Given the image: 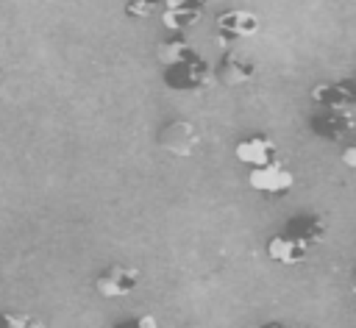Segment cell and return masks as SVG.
<instances>
[{
    "label": "cell",
    "instance_id": "1",
    "mask_svg": "<svg viewBox=\"0 0 356 328\" xmlns=\"http://www.w3.org/2000/svg\"><path fill=\"white\" fill-rule=\"evenodd\" d=\"M161 81L175 92H197V89H206L214 78H211V64L203 56H192L186 61L167 64L161 72Z\"/></svg>",
    "mask_w": 356,
    "mask_h": 328
},
{
    "label": "cell",
    "instance_id": "2",
    "mask_svg": "<svg viewBox=\"0 0 356 328\" xmlns=\"http://www.w3.org/2000/svg\"><path fill=\"white\" fill-rule=\"evenodd\" d=\"M261 22L253 11H245V8H228L222 14H217V22H214V39L222 50H231L234 42L239 39H248L253 33H259Z\"/></svg>",
    "mask_w": 356,
    "mask_h": 328
},
{
    "label": "cell",
    "instance_id": "3",
    "mask_svg": "<svg viewBox=\"0 0 356 328\" xmlns=\"http://www.w3.org/2000/svg\"><path fill=\"white\" fill-rule=\"evenodd\" d=\"M309 131L325 142H342L356 131V111H334L317 108L309 117Z\"/></svg>",
    "mask_w": 356,
    "mask_h": 328
},
{
    "label": "cell",
    "instance_id": "4",
    "mask_svg": "<svg viewBox=\"0 0 356 328\" xmlns=\"http://www.w3.org/2000/svg\"><path fill=\"white\" fill-rule=\"evenodd\" d=\"M139 270L131 264H108L97 278H95V292L100 297H128L139 286Z\"/></svg>",
    "mask_w": 356,
    "mask_h": 328
},
{
    "label": "cell",
    "instance_id": "5",
    "mask_svg": "<svg viewBox=\"0 0 356 328\" xmlns=\"http://www.w3.org/2000/svg\"><path fill=\"white\" fill-rule=\"evenodd\" d=\"M197 145H200V133L189 120H172L159 131V147H164L178 158L192 156Z\"/></svg>",
    "mask_w": 356,
    "mask_h": 328
},
{
    "label": "cell",
    "instance_id": "6",
    "mask_svg": "<svg viewBox=\"0 0 356 328\" xmlns=\"http://www.w3.org/2000/svg\"><path fill=\"white\" fill-rule=\"evenodd\" d=\"M211 78L225 86V89H234V86H242L248 81L256 78V64L250 58H242L236 56L234 50H222V56L214 61L211 67Z\"/></svg>",
    "mask_w": 356,
    "mask_h": 328
},
{
    "label": "cell",
    "instance_id": "7",
    "mask_svg": "<svg viewBox=\"0 0 356 328\" xmlns=\"http://www.w3.org/2000/svg\"><path fill=\"white\" fill-rule=\"evenodd\" d=\"M248 183H250V189L264 192V195H284L295 186V172L275 158L264 167H253L248 175Z\"/></svg>",
    "mask_w": 356,
    "mask_h": 328
},
{
    "label": "cell",
    "instance_id": "8",
    "mask_svg": "<svg viewBox=\"0 0 356 328\" xmlns=\"http://www.w3.org/2000/svg\"><path fill=\"white\" fill-rule=\"evenodd\" d=\"M234 156H236L239 164H248L250 170L253 167H264V164L278 158V142L270 139L267 133H248L245 139L236 142Z\"/></svg>",
    "mask_w": 356,
    "mask_h": 328
},
{
    "label": "cell",
    "instance_id": "9",
    "mask_svg": "<svg viewBox=\"0 0 356 328\" xmlns=\"http://www.w3.org/2000/svg\"><path fill=\"white\" fill-rule=\"evenodd\" d=\"M312 100L317 103V108L356 111V92H353V86L348 83V78L314 83V86H312Z\"/></svg>",
    "mask_w": 356,
    "mask_h": 328
},
{
    "label": "cell",
    "instance_id": "10",
    "mask_svg": "<svg viewBox=\"0 0 356 328\" xmlns=\"http://www.w3.org/2000/svg\"><path fill=\"white\" fill-rule=\"evenodd\" d=\"M267 250V259L273 264H281V267H298L309 259V247L300 245L298 239H292L289 233H273L264 245Z\"/></svg>",
    "mask_w": 356,
    "mask_h": 328
},
{
    "label": "cell",
    "instance_id": "11",
    "mask_svg": "<svg viewBox=\"0 0 356 328\" xmlns=\"http://www.w3.org/2000/svg\"><path fill=\"white\" fill-rule=\"evenodd\" d=\"M284 233H289L292 239H298L300 245H306V247L312 250L314 245H320V242L325 239L328 225H325V220H323L320 214H292V217L286 220Z\"/></svg>",
    "mask_w": 356,
    "mask_h": 328
},
{
    "label": "cell",
    "instance_id": "12",
    "mask_svg": "<svg viewBox=\"0 0 356 328\" xmlns=\"http://www.w3.org/2000/svg\"><path fill=\"white\" fill-rule=\"evenodd\" d=\"M203 6H206V0H200V3L197 0H170V6L164 8L161 19L172 33H184L203 14Z\"/></svg>",
    "mask_w": 356,
    "mask_h": 328
},
{
    "label": "cell",
    "instance_id": "13",
    "mask_svg": "<svg viewBox=\"0 0 356 328\" xmlns=\"http://www.w3.org/2000/svg\"><path fill=\"white\" fill-rule=\"evenodd\" d=\"M192 56H197V53H195V47L186 42L184 33H170L167 39H161V42L156 44V58H159L164 67H167V64L186 61V58H192Z\"/></svg>",
    "mask_w": 356,
    "mask_h": 328
},
{
    "label": "cell",
    "instance_id": "14",
    "mask_svg": "<svg viewBox=\"0 0 356 328\" xmlns=\"http://www.w3.org/2000/svg\"><path fill=\"white\" fill-rule=\"evenodd\" d=\"M0 328H44V322L28 311H0Z\"/></svg>",
    "mask_w": 356,
    "mask_h": 328
},
{
    "label": "cell",
    "instance_id": "15",
    "mask_svg": "<svg viewBox=\"0 0 356 328\" xmlns=\"http://www.w3.org/2000/svg\"><path fill=\"white\" fill-rule=\"evenodd\" d=\"M111 328H159V320L153 314H136V317H128V320L114 322Z\"/></svg>",
    "mask_w": 356,
    "mask_h": 328
},
{
    "label": "cell",
    "instance_id": "16",
    "mask_svg": "<svg viewBox=\"0 0 356 328\" xmlns=\"http://www.w3.org/2000/svg\"><path fill=\"white\" fill-rule=\"evenodd\" d=\"M342 164L350 167V170H356V145H348V147L342 150Z\"/></svg>",
    "mask_w": 356,
    "mask_h": 328
},
{
    "label": "cell",
    "instance_id": "17",
    "mask_svg": "<svg viewBox=\"0 0 356 328\" xmlns=\"http://www.w3.org/2000/svg\"><path fill=\"white\" fill-rule=\"evenodd\" d=\"M259 328H298V325H289V322H264V325H259Z\"/></svg>",
    "mask_w": 356,
    "mask_h": 328
},
{
    "label": "cell",
    "instance_id": "18",
    "mask_svg": "<svg viewBox=\"0 0 356 328\" xmlns=\"http://www.w3.org/2000/svg\"><path fill=\"white\" fill-rule=\"evenodd\" d=\"M350 292L356 295V267H353V278H350Z\"/></svg>",
    "mask_w": 356,
    "mask_h": 328
},
{
    "label": "cell",
    "instance_id": "19",
    "mask_svg": "<svg viewBox=\"0 0 356 328\" xmlns=\"http://www.w3.org/2000/svg\"><path fill=\"white\" fill-rule=\"evenodd\" d=\"M348 83H350V86H353V92H356V75H353V78H348Z\"/></svg>",
    "mask_w": 356,
    "mask_h": 328
}]
</instances>
